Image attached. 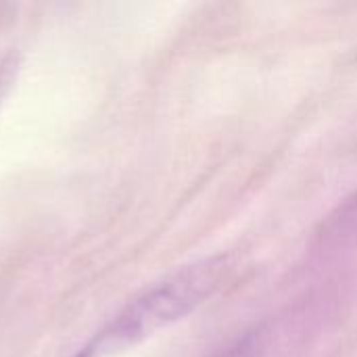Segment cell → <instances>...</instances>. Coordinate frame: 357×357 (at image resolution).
Segmentation results:
<instances>
[{
  "label": "cell",
  "instance_id": "6da1fadb",
  "mask_svg": "<svg viewBox=\"0 0 357 357\" xmlns=\"http://www.w3.org/2000/svg\"><path fill=\"white\" fill-rule=\"evenodd\" d=\"M226 257L186 266L151 284L134 297L75 357H109L121 354L155 333L180 322L205 303L224 282Z\"/></svg>",
  "mask_w": 357,
  "mask_h": 357
},
{
  "label": "cell",
  "instance_id": "7a4b0ae2",
  "mask_svg": "<svg viewBox=\"0 0 357 357\" xmlns=\"http://www.w3.org/2000/svg\"><path fill=\"white\" fill-rule=\"evenodd\" d=\"M218 357H264V345L259 335H247Z\"/></svg>",
  "mask_w": 357,
  "mask_h": 357
}]
</instances>
